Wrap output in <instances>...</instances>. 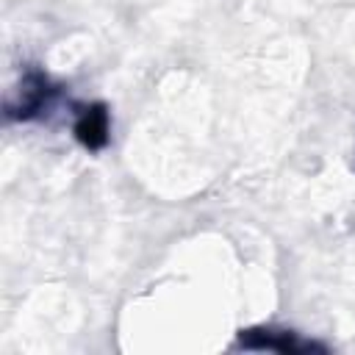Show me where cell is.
I'll return each instance as SVG.
<instances>
[{"instance_id": "1", "label": "cell", "mask_w": 355, "mask_h": 355, "mask_svg": "<svg viewBox=\"0 0 355 355\" xmlns=\"http://www.w3.org/2000/svg\"><path fill=\"white\" fill-rule=\"evenodd\" d=\"M44 100H47L44 80L36 75H28V78H22V83L17 89L8 92L6 111H8V116H31L44 105Z\"/></svg>"}, {"instance_id": "2", "label": "cell", "mask_w": 355, "mask_h": 355, "mask_svg": "<svg viewBox=\"0 0 355 355\" xmlns=\"http://www.w3.org/2000/svg\"><path fill=\"white\" fill-rule=\"evenodd\" d=\"M241 347L247 349H272V352H311L316 344L297 338L294 333H275V330H247L241 333Z\"/></svg>"}, {"instance_id": "3", "label": "cell", "mask_w": 355, "mask_h": 355, "mask_svg": "<svg viewBox=\"0 0 355 355\" xmlns=\"http://www.w3.org/2000/svg\"><path fill=\"white\" fill-rule=\"evenodd\" d=\"M75 133L86 147H100L108 139V116L103 108H86L78 122H75Z\"/></svg>"}]
</instances>
